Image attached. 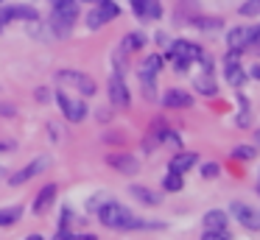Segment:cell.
Returning <instances> with one entry per match:
<instances>
[{
    "label": "cell",
    "instance_id": "cell-1",
    "mask_svg": "<svg viewBox=\"0 0 260 240\" xmlns=\"http://www.w3.org/2000/svg\"><path fill=\"white\" fill-rule=\"evenodd\" d=\"M98 221L107 229H115V232H135V229H165L162 221H143V218L132 215L123 204L118 201H104L101 210H98Z\"/></svg>",
    "mask_w": 260,
    "mask_h": 240
},
{
    "label": "cell",
    "instance_id": "cell-2",
    "mask_svg": "<svg viewBox=\"0 0 260 240\" xmlns=\"http://www.w3.org/2000/svg\"><path fill=\"white\" fill-rule=\"evenodd\" d=\"M79 20V6L76 0H53L51 9V28H56V37H68L70 28Z\"/></svg>",
    "mask_w": 260,
    "mask_h": 240
},
{
    "label": "cell",
    "instance_id": "cell-3",
    "mask_svg": "<svg viewBox=\"0 0 260 240\" xmlns=\"http://www.w3.org/2000/svg\"><path fill=\"white\" fill-rule=\"evenodd\" d=\"M202 53L204 50L199 48V45L187 42V39H176V42L171 45V50H168V59H171V64H174V70L185 73V70H190L193 61L202 59Z\"/></svg>",
    "mask_w": 260,
    "mask_h": 240
},
{
    "label": "cell",
    "instance_id": "cell-4",
    "mask_svg": "<svg viewBox=\"0 0 260 240\" xmlns=\"http://www.w3.org/2000/svg\"><path fill=\"white\" fill-rule=\"evenodd\" d=\"M56 81L62 84V87L76 89L81 98H90V95H95V89H98V84L92 81L87 73H81V70H59L56 73Z\"/></svg>",
    "mask_w": 260,
    "mask_h": 240
},
{
    "label": "cell",
    "instance_id": "cell-5",
    "mask_svg": "<svg viewBox=\"0 0 260 240\" xmlns=\"http://www.w3.org/2000/svg\"><path fill=\"white\" fill-rule=\"evenodd\" d=\"M118 14H120L118 3H112V0H98V3L92 6V11L87 14V28H90V31H98V28H104L109 20H115Z\"/></svg>",
    "mask_w": 260,
    "mask_h": 240
},
{
    "label": "cell",
    "instance_id": "cell-6",
    "mask_svg": "<svg viewBox=\"0 0 260 240\" xmlns=\"http://www.w3.org/2000/svg\"><path fill=\"white\" fill-rule=\"evenodd\" d=\"M56 104H59V109H62L64 120H70V123H81L87 117V104L81 98H73V95H68V92L59 89V92H56Z\"/></svg>",
    "mask_w": 260,
    "mask_h": 240
},
{
    "label": "cell",
    "instance_id": "cell-7",
    "mask_svg": "<svg viewBox=\"0 0 260 240\" xmlns=\"http://www.w3.org/2000/svg\"><path fill=\"white\" fill-rule=\"evenodd\" d=\"M159 67H162V56H146L143 59V64H140V84H143V89H146V98H154V81H157V73H159Z\"/></svg>",
    "mask_w": 260,
    "mask_h": 240
},
{
    "label": "cell",
    "instance_id": "cell-8",
    "mask_svg": "<svg viewBox=\"0 0 260 240\" xmlns=\"http://www.w3.org/2000/svg\"><path fill=\"white\" fill-rule=\"evenodd\" d=\"M107 89H109V100H112V106H118V109H129L132 92H129V87H126V81H123V73H112Z\"/></svg>",
    "mask_w": 260,
    "mask_h": 240
},
{
    "label": "cell",
    "instance_id": "cell-9",
    "mask_svg": "<svg viewBox=\"0 0 260 240\" xmlns=\"http://www.w3.org/2000/svg\"><path fill=\"white\" fill-rule=\"evenodd\" d=\"M48 167H51V156H37L31 165H25L23 170L9 176V184H12V187H20V184H25L28 179H34V176H40L42 170H48Z\"/></svg>",
    "mask_w": 260,
    "mask_h": 240
},
{
    "label": "cell",
    "instance_id": "cell-10",
    "mask_svg": "<svg viewBox=\"0 0 260 240\" xmlns=\"http://www.w3.org/2000/svg\"><path fill=\"white\" fill-rule=\"evenodd\" d=\"M37 9L34 6H25V3H14V6H0V25L3 22H14V20H25V22H31V20H37Z\"/></svg>",
    "mask_w": 260,
    "mask_h": 240
},
{
    "label": "cell",
    "instance_id": "cell-11",
    "mask_svg": "<svg viewBox=\"0 0 260 240\" xmlns=\"http://www.w3.org/2000/svg\"><path fill=\"white\" fill-rule=\"evenodd\" d=\"M129 6H132L137 20H159V17H162L159 0H129Z\"/></svg>",
    "mask_w": 260,
    "mask_h": 240
},
{
    "label": "cell",
    "instance_id": "cell-12",
    "mask_svg": "<svg viewBox=\"0 0 260 240\" xmlns=\"http://www.w3.org/2000/svg\"><path fill=\"white\" fill-rule=\"evenodd\" d=\"M230 212H232V215H235V218H238V221H241L246 229H252V232H257V229H260V215H257V212H254L249 204H241V201H232Z\"/></svg>",
    "mask_w": 260,
    "mask_h": 240
},
{
    "label": "cell",
    "instance_id": "cell-13",
    "mask_svg": "<svg viewBox=\"0 0 260 240\" xmlns=\"http://www.w3.org/2000/svg\"><path fill=\"white\" fill-rule=\"evenodd\" d=\"M56 195H59V187L56 184H45V187L37 193V198H34V215H45L48 210L53 207V201H56Z\"/></svg>",
    "mask_w": 260,
    "mask_h": 240
},
{
    "label": "cell",
    "instance_id": "cell-14",
    "mask_svg": "<svg viewBox=\"0 0 260 240\" xmlns=\"http://www.w3.org/2000/svg\"><path fill=\"white\" fill-rule=\"evenodd\" d=\"M238 56L235 50H230V56H226V67H224V78L226 84H232V87H241L243 81H246V73H243V67L238 64Z\"/></svg>",
    "mask_w": 260,
    "mask_h": 240
},
{
    "label": "cell",
    "instance_id": "cell-15",
    "mask_svg": "<svg viewBox=\"0 0 260 240\" xmlns=\"http://www.w3.org/2000/svg\"><path fill=\"white\" fill-rule=\"evenodd\" d=\"M249 39H252V28H246V25L230 28V33H226V45H230V50H235V53H243V50L249 48Z\"/></svg>",
    "mask_w": 260,
    "mask_h": 240
},
{
    "label": "cell",
    "instance_id": "cell-16",
    "mask_svg": "<svg viewBox=\"0 0 260 240\" xmlns=\"http://www.w3.org/2000/svg\"><path fill=\"white\" fill-rule=\"evenodd\" d=\"M107 162H109V167H115V170L126 173V176H135V173L140 170V162H137L132 154H109Z\"/></svg>",
    "mask_w": 260,
    "mask_h": 240
},
{
    "label": "cell",
    "instance_id": "cell-17",
    "mask_svg": "<svg viewBox=\"0 0 260 240\" xmlns=\"http://www.w3.org/2000/svg\"><path fill=\"white\" fill-rule=\"evenodd\" d=\"M162 106L165 109H187V106H193V95H187L185 89H168L162 95Z\"/></svg>",
    "mask_w": 260,
    "mask_h": 240
},
{
    "label": "cell",
    "instance_id": "cell-18",
    "mask_svg": "<svg viewBox=\"0 0 260 240\" xmlns=\"http://www.w3.org/2000/svg\"><path fill=\"white\" fill-rule=\"evenodd\" d=\"M199 162V154H190V151H185V154H176L174 159H171V165H168V170H174V173H182L185 176L187 170H190L193 165Z\"/></svg>",
    "mask_w": 260,
    "mask_h": 240
},
{
    "label": "cell",
    "instance_id": "cell-19",
    "mask_svg": "<svg viewBox=\"0 0 260 240\" xmlns=\"http://www.w3.org/2000/svg\"><path fill=\"white\" fill-rule=\"evenodd\" d=\"M129 193H132V198H137L140 204H146V207H157L159 201H162V198H159V193H154V190L143 187V184H132Z\"/></svg>",
    "mask_w": 260,
    "mask_h": 240
},
{
    "label": "cell",
    "instance_id": "cell-20",
    "mask_svg": "<svg viewBox=\"0 0 260 240\" xmlns=\"http://www.w3.org/2000/svg\"><path fill=\"white\" fill-rule=\"evenodd\" d=\"M146 48V33L143 31H135V33H126L123 39H120V50L123 53H137V50Z\"/></svg>",
    "mask_w": 260,
    "mask_h": 240
},
{
    "label": "cell",
    "instance_id": "cell-21",
    "mask_svg": "<svg viewBox=\"0 0 260 240\" xmlns=\"http://www.w3.org/2000/svg\"><path fill=\"white\" fill-rule=\"evenodd\" d=\"M202 223H204V229H226V212L224 210H210V212H204Z\"/></svg>",
    "mask_w": 260,
    "mask_h": 240
},
{
    "label": "cell",
    "instance_id": "cell-22",
    "mask_svg": "<svg viewBox=\"0 0 260 240\" xmlns=\"http://www.w3.org/2000/svg\"><path fill=\"white\" fill-rule=\"evenodd\" d=\"M23 218V207H3L0 210V226H14Z\"/></svg>",
    "mask_w": 260,
    "mask_h": 240
},
{
    "label": "cell",
    "instance_id": "cell-23",
    "mask_svg": "<svg viewBox=\"0 0 260 240\" xmlns=\"http://www.w3.org/2000/svg\"><path fill=\"white\" fill-rule=\"evenodd\" d=\"M254 156H257L254 145H238V148H232V159H238V162H252Z\"/></svg>",
    "mask_w": 260,
    "mask_h": 240
},
{
    "label": "cell",
    "instance_id": "cell-24",
    "mask_svg": "<svg viewBox=\"0 0 260 240\" xmlns=\"http://www.w3.org/2000/svg\"><path fill=\"white\" fill-rule=\"evenodd\" d=\"M182 184H185L182 182V173H174V170H168V176L162 179V187L168 190V193H179Z\"/></svg>",
    "mask_w": 260,
    "mask_h": 240
},
{
    "label": "cell",
    "instance_id": "cell-25",
    "mask_svg": "<svg viewBox=\"0 0 260 240\" xmlns=\"http://www.w3.org/2000/svg\"><path fill=\"white\" fill-rule=\"evenodd\" d=\"M196 89L202 95H215V84H213V78H210V73H207V76H199L196 78Z\"/></svg>",
    "mask_w": 260,
    "mask_h": 240
},
{
    "label": "cell",
    "instance_id": "cell-26",
    "mask_svg": "<svg viewBox=\"0 0 260 240\" xmlns=\"http://www.w3.org/2000/svg\"><path fill=\"white\" fill-rule=\"evenodd\" d=\"M202 240H232L230 229H204Z\"/></svg>",
    "mask_w": 260,
    "mask_h": 240
},
{
    "label": "cell",
    "instance_id": "cell-27",
    "mask_svg": "<svg viewBox=\"0 0 260 240\" xmlns=\"http://www.w3.org/2000/svg\"><path fill=\"white\" fill-rule=\"evenodd\" d=\"M238 11H241V17H257L260 14V0H246Z\"/></svg>",
    "mask_w": 260,
    "mask_h": 240
},
{
    "label": "cell",
    "instance_id": "cell-28",
    "mask_svg": "<svg viewBox=\"0 0 260 240\" xmlns=\"http://www.w3.org/2000/svg\"><path fill=\"white\" fill-rule=\"evenodd\" d=\"M221 173V167L215 165V162H207V165H202V176L204 179H215Z\"/></svg>",
    "mask_w": 260,
    "mask_h": 240
},
{
    "label": "cell",
    "instance_id": "cell-29",
    "mask_svg": "<svg viewBox=\"0 0 260 240\" xmlns=\"http://www.w3.org/2000/svg\"><path fill=\"white\" fill-rule=\"evenodd\" d=\"M252 53H260V28H252V39H249V48Z\"/></svg>",
    "mask_w": 260,
    "mask_h": 240
},
{
    "label": "cell",
    "instance_id": "cell-30",
    "mask_svg": "<svg viewBox=\"0 0 260 240\" xmlns=\"http://www.w3.org/2000/svg\"><path fill=\"white\" fill-rule=\"evenodd\" d=\"M193 22H196V25H202L204 31H213V28H218V25H221L218 20H207V17H196Z\"/></svg>",
    "mask_w": 260,
    "mask_h": 240
},
{
    "label": "cell",
    "instance_id": "cell-31",
    "mask_svg": "<svg viewBox=\"0 0 260 240\" xmlns=\"http://www.w3.org/2000/svg\"><path fill=\"white\" fill-rule=\"evenodd\" d=\"M14 112H17V109H14L12 104H0V115H3V117H12Z\"/></svg>",
    "mask_w": 260,
    "mask_h": 240
},
{
    "label": "cell",
    "instance_id": "cell-32",
    "mask_svg": "<svg viewBox=\"0 0 260 240\" xmlns=\"http://www.w3.org/2000/svg\"><path fill=\"white\" fill-rule=\"evenodd\" d=\"M48 98H51V95H48V89H37V100H40V104H45Z\"/></svg>",
    "mask_w": 260,
    "mask_h": 240
},
{
    "label": "cell",
    "instance_id": "cell-33",
    "mask_svg": "<svg viewBox=\"0 0 260 240\" xmlns=\"http://www.w3.org/2000/svg\"><path fill=\"white\" fill-rule=\"evenodd\" d=\"M73 240H98L95 234H73Z\"/></svg>",
    "mask_w": 260,
    "mask_h": 240
},
{
    "label": "cell",
    "instance_id": "cell-34",
    "mask_svg": "<svg viewBox=\"0 0 260 240\" xmlns=\"http://www.w3.org/2000/svg\"><path fill=\"white\" fill-rule=\"evenodd\" d=\"M14 143H0V151H12Z\"/></svg>",
    "mask_w": 260,
    "mask_h": 240
},
{
    "label": "cell",
    "instance_id": "cell-35",
    "mask_svg": "<svg viewBox=\"0 0 260 240\" xmlns=\"http://www.w3.org/2000/svg\"><path fill=\"white\" fill-rule=\"evenodd\" d=\"M252 78H260V64H257V67H252Z\"/></svg>",
    "mask_w": 260,
    "mask_h": 240
},
{
    "label": "cell",
    "instance_id": "cell-36",
    "mask_svg": "<svg viewBox=\"0 0 260 240\" xmlns=\"http://www.w3.org/2000/svg\"><path fill=\"white\" fill-rule=\"evenodd\" d=\"M25 240H42V234H28Z\"/></svg>",
    "mask_w": 260,
    "mask_h": 240
},
{
    "label": "cell",
    "instance_id": "cell-37",
    "mask_svg": "<svg viewBox=\"0 0 260 240\" xmlns=\"http://www.w3.org/2000/svg\"><path fill=\"white\" fill-rule=\"evenodd\" d=\"M3 176H6V170H3V167H0V179H3Z\"/></svg>",
    "mask_w": 260,
    "mask_h": 240
},
{
    "label": "cell",
    "instance_id": "cell-38",
    "mask_svg": "<svg viewBox=\"0 0 260 240\" xmlns=\"http://www.w3.org/2000/svg\"><path fill=\"white\" fill-rule=\"evenodd\" d=\"M84 3H98V0H84Z\"/></svg>",
    "mask_w": 260,
    "mask_h": 240
},
{
    "label": "cell",
    "instance_id": "cell-39",
    "mask_svg": "<svg viewBox=\"0 0 260 240\" xmlns=\"http://www.w3.org/2000/svg\"><path fill=\"white\" fill-rule=\"evenodd\" d=\"M254 137H257V143H260V131H257V134H254Z\"/></svg>",
    "mask_w": 260,
    "mask_h": 240
},
{
    "label": "cell",
    "instance_id": "cell-40",
    "mask_svg": "<svg viewBox=\"0 0 260 240\" xmlns=\"http://www.w3.org/2000/svg\"><path fill=\"white\" fill-rule=\"evenodd\" d=\"M0 3H3V0H0Z\"/></svg>",
    "mask_w": 260,
    "mask_h": 240
},
{
    "label": "cell",
    "instance_id": "cell-41",
    "mask_svg": "<svg viewBox=\"0 0 260 240\" xmlns=\"http://www.w3.org/2000/svg\"><path fill=\"white\" fill-rule=\"evenodd\" d=\"M257 190H260V187H257Z\"/></svg>",
    "mask_w": 260,
    "mask_h": 240
}]
</instances>
